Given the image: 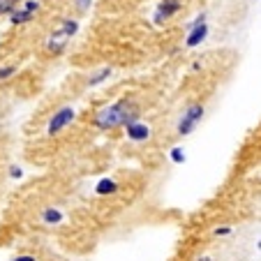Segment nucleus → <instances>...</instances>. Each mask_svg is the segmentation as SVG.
<instances>
[{"instance_id": "1", "label": "nucleus", "mask_w": 261, "mask_h": 261, "mask_svg": "<svg viewBox=\"0 0 261 261\" xmlns=\"http://www.w3.org/2000/svg\"><path fill=\"white\" fill-rule=\"evenodd\" d=\"M139 114H141V109L137 104L123 99V102L107 104V107L99 109L97 114H95V125L99 129H116V127H123V125L139 120Z\"/></svg>"}, {"instance_id": "2", "label": "nucleus", "mask_w": 261, "mask_h": 261, "mask_svg": "<svg viewBox=\"0 0 261 261\" xmlns=\"http://www.w3.org/2000/svg\"><path fill=\"white\" fill-rule=\"evenodd\" d=\"M203 118V107L201 104H190L185 111H182L180 120H178V132L185 137V134L194 132V127H197L199 123H201Z\"/></svg>"}, {"instance_id": "3", "label": "nucleus", "mask_w": 261, "mask_h": 261, "mask_svg": "<svg viewBox=\"0 0 261 261\" xmlns=\"http://www.w3.org/2000/svg\"><path fill=\"white\" fill-rule=\"evenodd\" d=\"M74 116H76V111H74L72 107H60L58 111L54 114V118L49 120V134H58L63 132L67 125H72Z\"/></svg>"}, {"instance_id": "4", "label": "nucleus", "mask_w": 261, "mask_h": 261, "mask_svg": "<svg viewBox=\"0 0 261 261\" xmlns=\"http://www.w3.org/2000/svg\"><path fill=\"white\" fill-rule=\"evenodd\" d=\"M180 10V0H162V3H160V7L158 10H155V23H164V21L169 19V16H173L176 14V12Z\"/></svg>"}, {"instance_id": "5", "label": "nucleus", "mask_w": 261, "mask_h": 261, "mask_svg": "<svg viewBox=\"0 0 261 261\" xmlns=\"http://www.w3.org/2000/svg\"><path fill=\"white\" fill-rule=\"evenodd\" d=\"M206 37H208V25H206V23L192 25V28H190L188 40H185V44H188L190 49H194V46H199L203 40H206Z\"/></svg>"}, {"instance_id": "6", "label": "nucleus", "mask_w": 261, "mask_h": 261, "mask_svg": "<svg viewBox=\"0 0 261 261\" xmlns=\"http://www.w3.org/2000/svg\"><path fill=\"white\" fill-rule=\"evenodd\" d=\"M125 127H127V137L132 139V141H146V139L150 137V127L143 125V123H139V120L125 125Z\"/></svg>"}, {"instance_id": "7", "label": "nucleus", "mask_w": 261, "mask_h": 261, "mask_svg": "<svg viewBox=\"0 0 261 261\" xmlns=\"http://www.w3.org/2000/svg\"><path fill=\"white\" fill-rule=\"evenodd\" d=\"M116 190H118V185H116V180H111V178H102V180H97V185H95V192H97L99 197L114 194Z\"/></svg>"}, {"instance_id": "8", "label": "nucleus", "mask_w": 261, "mask_h": 261, "mask_svg": "<svg viewBox=\"0 0 261 261\" xmlns=\"http://www.w3.org/2000/svg\"><path fill=\"white\" fill-rule=\"evenodd\" d=\"M76 30H79V23H76V21H63V28L60 30H56V33L60 35V37H65V40H67V37H72L74 33H76Z\"/></svg>"}, {"instance_id": "9", "label": "nucleus", "mask_w": 261, "mask_h": 261, "mask_svg": "<svg viewBox=\"0 0 261 261\" xmlns=\"http://www.w3.org/2000/svg\"><path fill=\"white\" fill-rule=\"evenodd\" d=\"M42 220H44L46 224H58V222H63V213L56 211V208H46V211L42 213Z\"/></svg>"}, {"instance_id": "10", "label": "nucleus", "mask_w": 261, "mask_h": 261, "mask_svg": "<svg viewBox=\"0 0 261 261\" xmlns=\"http://www.w3.org/2000/svg\"><path fill=\"white\" fill-rule=\"evenodd\" d=\"M19 0H0V14H10V12L16 10Z\"/></svg>"}, {"instance_id": "11", "label": "nucleus", "mask_w": 261, "mask_h": 261, "mask_svg": "<svg viewBox=\"0 0 261 261\" xmlns=\"http://www.w3.org/2000/svg\"><path fill=\"white\" fill-rule=\"evenodd\" d=\"M33 19V14L30 12H25V10H21V12H16V14H12V23H28V21Z\"/></svg>"}, {"instance_id": "12", "label": "nucleus", "mask_w": 261, "mask_h": 261, "mask_svg": "<svg viewBox=\"0 0 261 261\" xmlns=\"http://www.w3.org/2000/svg\"><path fill=\"white\" fill-rule=\"evenodd\" d=\"M107 76H111V69H109V67H104L99 74H95V76H90V81H88V84H90V86H97V84H102V81L107 79Z\"/></svg>"}, {"instance_id": "13", "label": "nucleus", "mask_w": 261, "mask_h": 261, "mask_svg": "<svg viewBox=\"0 0 261 261\" xmlns=\"http://www.w3.org/2000/svg\"><path fill=\"white\" fill-rule=\"evenodd\" d=\"M169 158H171V162L182 164V162H185V150H182V148H171V153H169Z\"/></svg>"}, {"instance_id": "14", "label": "nucleus", "mask_w": 261, "mask_h": 261, "mask_svg": "<svg viewBox=\"0 0 261 261\" xmlns=\"http://www.w3.org/2000/svg\"><path fill=\"white\" fill-rule=\"evenodd\" d=\"M16 74V67L14 65H7V67H0V79H10Z\"/></svg>"}, {"instance_id": "15", "label": "nucleus", "mask_w": 261, "mask_h": 261, "mask_svg": "<svg viewBox=\"0 0 261 261\" xmlns=\"http://www.w3.org/2000/svg\"><path fill=\"white\" fill-rule=\"evenodd\" d=\"M23 10H25V12H30V14H35V12L40 10V3H37V0H28Z\"/></svg>"}, {"instance_id": "16", "label": "nucleus", "mask_w": 261, "mask_h": 261, "mask_svg": "<svg viewBox=\"0 0 261 261\" xmlns=\"http://www.w3.org/2000/svg\"><path fill=\"white\" fill-rule=\"evenodd\" d=\"M227 233H231V227H220V229H215V236H227Z\"/></svg>"}, {"instance_id": "17", "label": "nucleus", "mask_w": 261, "mask_h": 261, "mask_svg": "<svg viewBox=\"0 0 261 261\" xmlns=\"http://www.w3.org/2000/svg\"><path fill=\"white\" fill-rule=\"evenodd\" d=\"M21 173H23V171H21L19 167H10V176L12 178H21Z\"/></svg>"}, {"instance_id": "18", "label": "nucleus", "mask_w": 261, "mask_h": 261, "mask_svg": "<svg viewBox=\"0 0 261 261\" xmlns=\"http://www.w3.org/2000/svg\"><path fill=\"white\" fill-rule=\"evenodd\" d=\"M10 261H35V256H30V254H21V256H14V259H10Z\"/></svg>"}, {"instance_id": "19", "label": "nucleus", "mask_w": 261, "mask_h": 261, "mask_svg": "<svg viewBox=\"0 0 261 261\" xmlns=\"http://www.w3.org/2000/svg\"><path fill=\"white\" fill-rule=\"evenodd\" d=\"M76 5H79V10H86L90 5V0H76Z\"/></svg>"}, {"instance_id": "20", "label": "nucleus", "mask_w": 261, "mask_h": 261, "mask_svg": "<svg viewBox=\"0 0 261 261\" xmlns=\"http://www.w3.org/2000/svg\"><path fill=\"white\" fill-rule=\"evenodd\" d=\"M199 261H211V256H201V259H199Z\"/></svg>"}]
</instances>
